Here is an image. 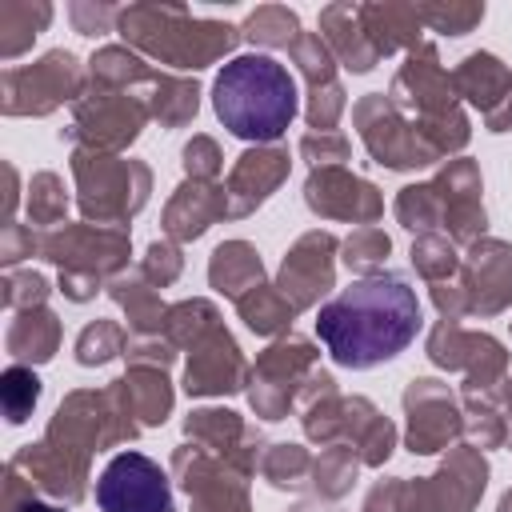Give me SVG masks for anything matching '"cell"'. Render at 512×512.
I'll use <instances>...</instances> for the list:
<instances>
[{
  "instance_id": "cell-1",
  "label": "cell",
  "mask_w": 512,
  "mask_h": 512,
  "mask_svg": "<svg viewBox=\"0 0 512 512\" xmlns=\"http://www.w3.org/2000/svg\"><path fill=\"white\" fill-rule=\"evenodd\" d=\"M420 332L416 288L400 272H376L316 312V336L344 368H372L400 356Z\"/></svg>"
},
{
  "instance_id": "cell-2",
  "label": "cell",
  "mask_w": 512,
  "mask_h": 512,
  "mask_svg": "<svg viewBox=\"0 0 512 512\" xmlns=\"http://www.w3.org/2000/svg\"><path fill=\"white\" fill-rule=\"evenodd\" d=\"M212 108L232 136L256 140V148H264L280 140L296 120V80L280 60L264 52H244L220 68L212 84Z\"/></svg>"
},
{
  "instance_id": "cell-3",
  "label": "cell",
  "mask_w": 512,
  "mask_h": 512,
  "mask_svg": "<svg viewBox=\"0 0 512 512\" xmlns=\"http://www.w3.org/2000/svg\"><path fill=\"white\" fill-rule=\"evenodd\" d=\"M116 28L132 48H140V52L172 64V68H192V72L212 64L216 56L232 52L236 40H240V28L220 24V20H200L184 4H132V8H120Z\"/></svg>"
},
{
  "instance_id": "cell-4",
  "label": "cell",
  "mask_w": 512,
  "mask_h": 512,
  "mask_svg": "<svg viewBox=\"0 0 512 512\" xmlns=\"http://www.w3.org/2000/svg\"><path fill=\"white\" fill-rule=\"evenodd\" d=\"M40 256L60 268V292L68 300L96 296V284L128 264V232L104 224H72L40 236Z\"/></svg>"
},
{
  "instance_id": "cell-5",
  "label": "cell",
  "mask_w": 512,
  "mask_h": 512,
  "mask_svg": "<svg viewBox=\"0 0 512 512\" xmlns=\"http://www.w3.org/2000/svg\"><path fill=\"white\" fill-rule=\"evenodd\" d=\"M72 172L80 184V212L104 228L128 224V216H136L148 200V168L140 160L80 148L72 152Z\"/></svg>"
},
{
  "instance_id": "cell-6",
  "label": "cell",
  "mask_w": 512,
  "mask_h": 512,
  "mask_svg": "<svg viewBox=\"0 0 512 512\" xmlns=\"http://www.w3.org/2000/svg\"><path fill=\"white\" fill-rule=\"evenodd\" d=\"M84 96V72L80 60L64 48L40 56L36 64L8 68L4 72V112L8 116H48L64 100Z\"/></svg>"
},
{
  "instance_id": "cell-7",
  "label": "cell",
  "mask_w": 512,
  "mask_h": 512,
  "mask_svg": "<svg viewBox=\"0 0 512 512\" xmlns=\"http://www.w3.org/2000/svg\"><path fill=\"white\" fill-rule=\"evenodd\" d=\"M76 120L68 128L72 140H84L92 152H116L124 144H132L144 128L148 112V96L136 92H120V88H84V96L72 104Z\"/></svg>"
},
{
  "instance_id": "cell-8",
  "label": "cell",
  "mask_w": 512,
  "mask_h": 512,
  "mask_svg": "<svg viewBox=\"0 0 512 512\" xmlns=\"http://www.w3.org/2000/svg\"><path fill=\"white\" fill-rule=\"evenodd\" d=\"M352 120L360 128L364 148L384 168H424V164L436 160V152L424 144V136L416 132V124L388 96H380V92L364 96L352 108Z\"/></svg>"
},
{
  "instance_id": "cell-9",
  "label": "cell",
  "mask_w": 512,
  "mask_h": 512,
  "mask_svg": "<svg viewBox=\"0 0 512 512\" xmlns=\"http://www.w3.org/2000/svg\"><path fill=\"white\" fill-rule=\"evenodd\" d=\"M316 368V348L300 336H288V340H276L252 368V388H248V400L256 408V416L264 420H280L288 416L292 400L300 396V380H308V372Z\"/></svg>"
},
{
  "instance_id": "cell-10",
  "label": "cell",
  "mask_w": 512,
  "mask_h": 512,
  "mask_svg": "<svg viewBox=\"0 0 512 512\" xmlns=\"http://www.w3.org/2000/svg\"><path fill=\"white\" fill-rule=\"evenodd\" d=\"M96 504L104 512H172L168 472L144 452H120L96 480Z\"/></svg>"
},
{
  "instance_id": "cell-11",
  "label": "cell",
  "mask_w": 512,
  "mask_h": 512,
  "mask_svg": "<svg viewBox=\"0 0 512 512\" xmlns=\"http://www.w3.org/2000/svg\"><path fill=\"white\" fill-rule=\"evenodd\" d=\"M488 484V464L472 444L452 448V456L440 464L436 476H424L416 484H404V508L408 512H472Z\"/></svg>"
},
{
  "instance_id": "cell-12",
  "label": "cell",
  "mask_w": 512,
  "mask_h": 512,
  "mask_svg": "<svg viewBox=\"0 0 512 512\" xmlns=\"http://www.w3.org/2000/svg\"><path fill=\"white\" fill-rule=\"evenodd\" d=\"M172 472L180 488L192 496V512H248V492H244V472L224 464L220 456L184 444L172 456Z\"/></svg>"
},
{
  "instance_id": "cell-13",
  "label": "cell",
  "mask_w": 512,
  "mask_h": 512,
  "mask_svg": "<svg viewBox=\"0 0 512 512\" xmlns=\"http://www.w3.org/2000/svg\"><path fill=\"white\" fill-rule=\"evenodd\" d=\"M404 412H408V452H440L464 432V416L440 380H412L404 392Z\"/></svg>"
},
{
  "instance_id": "cell-14",
  "label": "cell",
  "mask_w": 512,
  "mask_h": 512,
  "mask_svg": "<svg viewBox=\"0 0 512 512\" xmlns=\"http://www.w3.org/2000/svg\"><path fill=\"white\" fill-rule=\"evenodd\" d=\"M432 204H436V224L448 228L452 240L476 244L484 232V204H480V172L472 160H452L432 184Z\"/></svg>"
},
{
  "instance_id": "cell-15",
  "label": "cell",
  "mask_w": 512,
  "mask_h": 512,
  "mask_svg": "<svg viewBox=\"0 0 512 512\" xmlns=\"http://www.w3.org/2000/svg\"><path fill=\"white\" fill-rule=\"evenodd\" d=\"M252 380L236 340L228 336V328H212L200 344H192L188 368H184V392L188 396H224V392H240Z\"/></svg>"
},
{
  "instance_id": "cell-16",
  "label": "cell",
  "mask_w": 512,
  "mask_h": 512,
  "mask_svg": "<svg viewBox=\"0 0 512 512\" xmlns=\"http://www.w3.org/2000/svg\"><path fill=\"white\" fill-rule=\"evenodd\" d=\"M460 292L464 308L492 316L512 300V244L500 240H476L468 260L460 264Z\"/></svg>"
},
{
  "instance_id": "cell-17",
  "label": "cell",
  "mask_w": 512,
  "mask_h": 512,
  "mask_svg": "<svg viewBox=\"0 0 512 512\" xmlns=\"http://www.w3.org/2000/svg\"><path fill=\"white\" fill-rule=\"evenodd\" d=\"M304 200H308V208L320 212V216L360 220L364 228L384 212L380 192H376L368 180H360V176H352V172H344V168H316V172L308 176V184H304Z\"/></svg>"
},
{
  "instance_id": "cell-18",
  "label": "cell",
  "mask_w": 512,
  "mask_h": 512,
  "mask_svg": "<svg viewBox=\"0 0 512 512\" xmlns=\"http://www.w3.org/2000/svg\"><path fill=\"white\" fill-rule=\"evenodd\" d=\"M332 252H336V240L328 232H308L284 256L276 288L284 292V300L296 312L308 308V304H316L332 288Z\"/></svg>"
},
{
  "instance_id": "cell-19",
  "label": "cell",
  "mask_w": 512,
  "mask_h": 512,
  "mask_svg": "<svg viewBox=\"0 0 512 512\" xmlns=\"http://www.w3.org/2000/svg\"><path fill=\"white\" fill-rule=\"evenodd\" d=\"M452 88L460 96H468L484 112L492 132H508L512 128V72L492 52H472L452 72Z\"/></svg>"
},
{
  "instance_id": "cell-20",
  "label": "cell",
  "mask_w": 512,
  "mask_h": 512,
  "mask_svg": "<svg viewBox=\"0 0 512 512\" xmlns=\"http://www.w3.org/2000/svg\"><path fill=\"white\" fill-rule=\"evenodd\" d=\"M288 176V152L284 148H252L236 160L224 192H228V216H248L252 208H260L276 188L280 180Z\"/></svg>"
},
{
  "instance_id": "cell-21",
  "label": "cell",
  "mask_w": 512,
  "mask_h": 512,
  "mask_svg": "<svg viewBox=\"0 0 512 512\" xmlns=\"http://www.w3.org/2000/svg\"><path fill=\"white\" fill-rule=\"evenodd\" d=\"M220 216H228V192L212 180H188L164 208V232L172 240H196Z\"/></svg>"
},
{
  "instance_id": "cell-22",
  "label": "cell",
  "mask_w": 512,
  "mask_h": 512,
  "mask_svg": "<svg viewBox=\"0 0 512 512\" xmlns=\"http://www.w3.org/2000/svg\"><path fill=\"white\" fill-rule=\"evenodd\" d=\"M360 28L372 40L376 56H388L396 48L420 44V8L416 4H356Z\"/></svg>"
},
{
  "instance_id": "cell-23",
  "label": "cell",
  "mask_w": 512,
  "mask_h": 512,
  "mask_svg": "<svg viewBox=\"0 0 512 512\" xmlns=\"http://www.w3.org/2000/svg\"><path fill=\"white\" fill-rule=\"evenodd\" d=\"M320 28H324V44L340 56L344 68L352 72H368L380 56L372 48V40L364 36L360 28V16H356V4H328L320 12Z\"/></svg>"
},
{
  "instance_id": "cell-24",
  "label": "cell",
  "mask_w": 512,
  "mask_h": 512,
  "mask_svg": "<svg viewBox=\"0 0 512 512\" xmlns=\"http://www.w3.org/2000/svg\"><path fill=\"white\" fill-rule=\"evenodd\" d=\"M208 280L216 292L232 296V300H244L252 288H260L264 280V268H260V256L248 240H228L212 252V264H208Z\"/></svg>"
},
{
  "instance_id": "cell-25",
  "label": "cell",
  "mask_w": 512,
  "mask_h": 512,
  "mask_svg": "<svg viewBox=\"0 0 512 512\" xmlns=\"http://www.w3.org/2000/svg\"><path fill=\"white\" fill-rule=\"evenodd\" d=\"M108 292H112V300L128 312V324H132L136 336H160L168 308L156 300V284H152L144 272L116 276V280L108 284Z\"/></svg>"
},
{
  "instance_id": "cell-26",
  "label": "cell",
  "mask_w": 512,
  "mask_h": 512,
  "mask_svg": "<svg viewBox=\"0 0 512 512\" xmlns=\"http://www.w3.org/2000/svg\"><path fill=\"white\" fill-rule=\"evenodd\" d=\"M60 348V320L48 312V308H28L12 320L8 328V352L16 360H32V364H44L52 360Z\"/></svg>"
},
{
  "instance_id": "cell-27",
  "label": "cell",
  "mask_w": 512,
  "mask_h": 512,
  "mask_svg": "<svg viewBox=\"0 0 512 512\" xmlns=\"http://www.w3.org/2000/svg\"><path fill=\"white\" fill-rule=\"evenodd\" d=\"M132 416H140V424H164L168 408H172V388L164 368H132L124 380H116Z\"/></svg>"
},
{
  "instance_id": "cell-28",
  "label": "cell",
  "mask_w": 512,
  "mask_h": 512,
  "mask_svg": "<svg viewBox=\"0 0 512 512\" xmlns=\"http://www.w3.org/2000/svg\"><path fill=\"white\" fill-rule=\"evenodd\" d=\"M200 108V88L196 80H180V76H152V96H148V112L164 124V128H180L196 116Z\"/></svg>"
},
{
  "instance_id": "cell-29",
  "label": "cell",
  "mask_w": 512,
  "mask_h": 512,
  "mask_svg": "<svg viewBox=\"0 0 512 512\" xmlns=\"http://www.w3.org/2000/svg\"><path fill=\"white\" fill-rule=\"evenodd\" d=\"M52 20V8L48 4H0V56L12 60L20 56L36 32H44V24Z\"/></svg>"
},
{
  "instance_id": "cell-30",
  "label": "cell",
  "mask_w": 512,
  "mask_h": 512,
  "mask_svg": "<svg viewBox=\"0 0 512 512\" xmlns=\"http://www.w3.org/2000/svg\"><path fill=\"white\" fill-rule=\"evenodd\" d=\"M236 308H240L244 324H248L252 332H260V336L284 332V328L292 324V316H296V308L284 300V292H280L276 284H260V288H252L244 300H236Z\"/></svg>"
},
{
  "instance_id": "cell-31",
  "label": "cell",
  "mask_w": 512,
  "mask_h": 512,
  "mask_svg": "<svg viewBox=\"0 0 512 512\" xmlns=\"http://www.w3.org/2000/svg\"><path fill=\"white\" fill-rule=\"evenodd\" d=\"M240 36H248L252 44H264V48H292L300 40V20L284 4H264V8L248 12V20L240 24Z\"/></svg>"
},
{
  "instance_id": "cell-32",
  "label": "cell",
  "mask_w": 512,
  "mask_h": 512,
  "mask_svg": "<svg viewBox=\"0 0 512 512\" xmlns=\"http://www.w3.org/2000/svg\"><path fill=\"white\" fill-rule=\"evenodd\" d=\"M156 72L144 68L140 56H132L128 48H100L92 56V68H88V80L96 88H120V92H132V84H148Z\"/></svg>"
},
{
  "instance_id": "cell-33",
  "label": "cell",
  "mask_w": 512,
  "mask_h": 512,
  "mask_svg": "<svg viewBox=\"0 0 512 512\" xmlns=\"http://www.w3.org/2000/svg\"><path fill=\"white\" fill-rule=\"evenodd\" d=\"M212 328H220V316H216V308L208 300H184V304L168 308V316H164V340L172 348H192Z\"/></svg>"
},
{
  "instance_id": "cell-34",
  "label": "cell",
  "mask_w": 512,
  "mask_h": 512,
  "mask_svg": "<svg viewBox=\"0 0 512 512\" xmlns=\"http://www.w3.org/2000/svg\"><path fill=\"white\" fill-rule=\"evenodd\" d=\"M36 400H40V380H36V372L24 368V364H12V368L0 376V404H4L8 424H24V420L32 416V408H36Z\"/></svg>"
},
{
  "instance_id": "cell-35",
  "label": "cell",
  "mask_w": 512,
  "mask_h": 512,
  "mask_svg": "<svg viewBox=\"0 0 512 512\" xmlns=\"http://www.w3.org/2000/svg\"><path fill=\"white\" fill-rule=\"evenodd\" d=\"M356 468H360V456L352 448H344V444H332L320 460H312V480H316L320 496H332L336 500V496H344L352 488Z\"/></svg>"
},
{
  "instance_id": "cell-36",
  "label": "cell",
  "mask_w": 512,
  "mask_h": 512,
  "mask_svg": "<svg viewBox=\"0 0 512 512\" xmlns=\"http://www.w3.org/2000/svg\"><path fill=\"white\" fill-rule=\"evenodd\" d=\"M120 352H128V336H124V328H120L116 320H96V324H88V328L80 332V340H76V360H80L84 368L108 364V360L120 356Z\"/></svg>"
},
{
  "instance_id": "cell-37",
  "label": "cell",
  "mask_w": 512,
  "mask_h": 512,
  "mask_svg": "<svg viewBox=\"0 0 512 512\" xmlns=\"http://www.w3.org/2000/svg\"><path fill=\"white\" fill-rule=\"evenodd\" d=\"M412 264H416V272H420L424 280H432V284H440L444 276H452V272L460 268V260H456V252H452V244H448V236H440V232L416 236V244H412Z\"/></svg>"
},
{
  "instance_id": "cell-38",
  "label": "cell",
  "mask_w": 512,
  "mask_h": 512,
  "mask_svg": "<svg viewBox=\"0 0 512 512\" xmlns=\"http://www.w3.org/2000/svg\"><path fill=\"white\" fill-rule=\"evenodd\" d=\"M292 60L300 64V72L308 76L312 88H324V84H336V68H332V48L324 44L320 32H300V40L288 48Z\"/></svg>"
},
{
  "instance_id": "cell-39",
  "label": "cell",
  "mask_w": 512,
  "mask_h": 512,
  "mask_svg": "<svg viewBox=\"0 0 512 512\" xmlns=\"http://www.w3.org/2000/svg\"><path fill=\"white\" fill-rule=\"evenodd\" d=\"M68 212V196H64V184L56 172H36L32 184H28V216L36 224H56L64 220Z\"/></svg>"
},
{
  "instance_id": "cell-40",
  "label": "cell",
  "mask_w": 512,
  "mask_h": 512,
  "mask_svg": "<svg viewBox=\"0 0 512 512\" xmlns=\"http://www.w3.org/2000/svg\"><path fill=\"white\" fill-rule=\"evenodd\" d=\"M388 248H392V240L380 232V228H356L348 240H344V264L352 268V272H364V276H376V268L384 264V256H388Z\"/></svg>"
},
{
  "instance_id": "cell-41",
  "label": "cell",
  "mask_w": 512,
  "mask_h": 512,
  "mask_svg": "<svg viewBox=\"0 0 512 512\" xmlns=\"http://www.w3.org/2000/svg\"><path fill=\"white\" fill-rule=\"evenodd\" d=\"M416 8H420V24L444 36H464L484 20V4H416Z\"/></svg>"
},
{
  "instance_id": "cell-42",
  "label": "cell",
  "mask_w": 512,
  "mask_h": 512,
  "mask_svg": "<svg viewBox=\"0 0 512 512\" xmlns=\"http://www.w3.org/2000/svg\"><path fill=\"white\" fill-rule=\"evenodd\" d=\"M308 468H312V460H308V452H304L300 444H272V448L264 452V460H260V472H264L276 488H296Z\"/></svg>"
},
{
  "instance_id": "cell-43",
  "label": "cell",
  "mask_w": 512,
  "mask_h": 512,
  "mask_svg": "<svg viewBox=\"0 0 512 512\" xmlns=\"http://www.w3.org/2000/svg\"><path fill=\"white\" fill-rule=\"evenodd\" d=\"M44 300H48V280L40 272H12L4 280V308L28 312V308H44Z\"/></svg>"
},
{
  "instance_id": "cell-44",
  "label": "cell",
  "mask_w": 512,
  "mask_h": 512,
  "mask_svg": "<svg viewBox=\"0 0 512 512\" xmlns=\"http://www.w3.org/2000/svg\"><path fill=\"white\" fill-rule=\"evenodd\" d=\"M300 152L304 160H312L316 168H340L348 160V140L336 136V132H308L300 140Z\"/></svg>"
},
{
  "instance_id": "cell-45",
  "label": "cell",
  "mask_w": 512,
  "mask_h": 512,
  "mask_svg": "<svg viewBox=\"0 0 512 512\" xmlns=\"http://www.w3.org/2000/svg\"><path fill=\"white\" fill-rule=\"evenodd\" d=\"M344 112V88L340 84H324V88H312V100H308V124L316 132H332V124L340 120Z\"/></svg>"
},
{
  "instance_id": "cell-46",
  "label": "cell",
  "mask_w": 512,
  "mask_h": 512,
  "mask_svg": "<svg viewBox=\"0 0 512 512\" xmlns=\"http://www.w3.org/2000/svg\"><path fill=\"white\" fill-rule=\"evenodd\" d=\"M184 172L192 180H212L220 172V148H216V140L192 136V144L184 148Z\"/></svg>"
},
{
  "instance_id": "cell-47",
  "label": "cell",
  "mask_w": 512,
  "mask_h": 512,
  "mask_svg": "<svg viewBox=\"0 0 512 512\" xmlns=\"http://www.w3.org/2000/svg\"><path fill=\"white\" fill-rule=\"evenodd\" d=\"M180 268H184L180 252H176L172 244H160V240H156V244L148 248V256H144V268H140V272H144L156 288H164V284H172V280L180 276Z\"/></svg>"
},
{
  "instance_id": "cell-48",
  "label": "cell",
  "mask_w": 512,
  "mask_h": 512,
  "mask_svg": "<svg viewBox=\"0 0 512 512\" xmlns=\"http://www.w3.org/2000/svg\"><path fill=\"white\" fill-rule=\"evenodd\" d=\"M68 16H72L76 32L96 36V32H108L112 20H120V8H108V4H100V8H96V4H72Z\"/></svg>"
},
{
  "instance_id": "cell-49",
  "label": "cell",
  "mask_w": 512,
  "mask_h": 512,
  "mask_svg": "<svg viewBox=\"0 0 512 512\" xmlns=\"http://www.w3.org/2000/svg\"><path fill=\"white\" fill-rule=\"evenodd\" d=\"M32 248H40V240L32 236V228L8 220V224H4V264H16V260L32 256Z\"/></svg>"
},
{
  "instance_id": "cell-50",
  "label": "cell",
  "mask_w": 512,
  "mask_h": 512,
  "mask_svg": "<svg viewBox=\"0 0 512 512\" xmlns=\"http://www.w3.org/2000/svg\"><path fill=\"white\" fill-rule=\"evenodd\" d=\"M364 512H408L404 508V484L400 480H384L368 492L364 500Z\"/></svg>"
},
{
  "instance_id": "cell-51",
  "label": "cell",
  "mask_w": 512,
  "mask_h": 512,
  "mask_svg": "<svg viewBox=\"0 0 512 512\" xmlns=\"http://www.w3.org/2000/svg\"><path fill=\"white\" fill-rule=\"evenodd\" d=\"M16 512H64V508H60V504H44V500H36V496H32V500H24Z\"/></svg>"
},
{
  "instance_id": "cell-52",
  "label": "cell",
  "mask_w": 512,
  "mask_h": 512,
  "mask_svg": "<svg viewBox=\"0 0 512 512\" xmlns=\"http://www.w3.org/2000/svg\"><path fill=\"white\" fill-rule=\"evenodd\" d=\"M500 400L512 408V380H504V388H500Z\"/></svg>"
},
{
  "instance_id": "cell-53",
  "label": "cell",
  "mask_w": 512,
  "mask_h": 512,
  "mask_svg": "<svg viewBox=\"0 0 512 512\" xmlns=\"http://www.w3.org/2000/svg\"><path fill=\"white\" fill-rule=\"evenodd\" d=\"M500 512H512V492H508V496L500 500Z\"/></svg>"
}]
</instances>
